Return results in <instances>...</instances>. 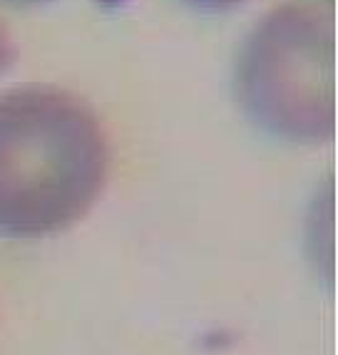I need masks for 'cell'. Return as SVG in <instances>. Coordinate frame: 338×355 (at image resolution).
Segmentation results:
<instances>
[{
  "instance_id": "cell-1",
  "label": "cell",
  "mask_w": 338,
  "mask_h": 355,
  "mask_svg": "<svg viewBox=\"0 0 338 355\" xmlns=\"http://www.w3.org/2000/svg\"><path fill=\"white\" fill-rule=\"evenodd\" d=\"M110 147L78 95L25 85L0 95V236L40 239L78 224L102 194Z\"/></svg>"
},
{
  "instance_id": "cell-2",
  "label": "cell",
  "mask_w": 338,
  "mask_h": 355,
  "mask_svg": "<svg viewBox=\"0 0 338 355\" xmlns=\"http://www.w3.org/2000/svg\"><path fill=\"white\" fill-rule=\"evenodd\" d=\"M234 95L264 132L321 144L336 135V28L319 0H286L254 25L234 67Z\"/></svg>"
},
{
  "instance_id": "cell-3",
  "label": "cell",
  "mask_w": 338,
  "mask_h": 355,
  "mask_svg": "<svg viewBox=\"0 0 338 355\" xmlns=\"http://www.w3.org/2000/svg\"><path fill=\"white\" fill-rule=\"evenodd\" d=\"M182 3H187V6L196 8V10L202 12H224L242 6L244 0H182Z\"/></svg>"
},
{
  "instance_id": "cell-4",
  "label": "cell",
  "mask_w": 338,
  "mask_h": 355,
  "mask_svg": "<svg viewBox=\"0 0 338 355\" xmlns=\"http://www.w3.org/2000/svg\"><path fill=\"white\" fill-rule=\"evenodd\" d=\"M12 62V45L10 35H8L6 25L0 23V72H6V67Z\"/></svg>"
},
{
  "instance_id": "cell-5",
  "label": "cell",
  "mask_w": 338,
  "mask_h": 355,
  "mask_svg": "<svg viewBox=\"0 0 338 355\" xmlns=\"http://www.w3.org/2000/svg\"><path fill=\"white\" fill-rule=\"evenodd\" d=\"M8 6H42V3H50V0H3Z\"/></svg>"
}]
</instances>
